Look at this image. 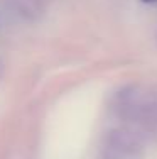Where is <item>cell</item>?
<instances>
[{"mask_svg":"<svg viewBox=\"0 0 157 159\" xmlns=\"http://www.w3.org/2000/svg\"><path fill=\"white\" fill-rule=\"evenodd\" d=\"M142 2H145V3H157V0H142Z\"/></svg>","mask_w":157,"mask_h":159,"instance_id":"cell-1","label":"cell"}]
</instances>
